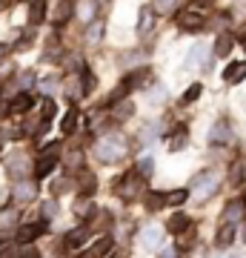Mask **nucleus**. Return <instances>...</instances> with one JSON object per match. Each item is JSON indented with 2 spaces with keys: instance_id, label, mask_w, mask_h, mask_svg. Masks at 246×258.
Masks as SVG:
<instances>
[{
  "instance_id": "f257e3e1",
  "label": "nucleus",
  "mask_w": 246,
  "mask_h": 258,
  "mask_svg": "<svg viewBox=\"0 0 246 258\" xmlns=\"http://www.w3.org/2000/svg\"><path fill=\"white\" fill-rule=\"evenodd\" d=\"M126 155V147H123V141L120 138H103L98 147H95V158L101 161V164H115V161H120V158Z\"/></svg>"
},
{
  "instance_id": "f03ea898",
  "label": "nucleus",
  "mask_w": 246,
  "mask_h": 258,
  "mask_svg": "<svg viewBox=\"0 0 246 258\" xmlns=\"http://www.w3.org/2000/svg\"><path fill=\"white\" fill-rule=\"evenodd\" d=\"M212 192H215V175L212 172H201V175L192 181V195H195L198 204H203Z\"/></svg>"
},
{
  "instance_id": "7ed1b4c3",
  "label": "nucleus",
  "mask_w": 246,
  "mask_h": 258,
  "mask_svg": "<svg viewBox=\"0 0 246 258\" xmlns=\"http://www.w3.org/2000/svg\"><path fill=\"white\" fill-rule=\"evenodd\" d=\"M43 232H46V224H26V227H20V232H18V244L26 247V244H32V241H35L37 235H43Z\"/></svg>"
},
{
  "instance_id": "20e7f679",
  "label": "nucleus",
  "mask_w": 246,
  "mask_h": 258,
  "mask_svg": "<svg viewBox=\"0 0 246 258\" xmlns=\"http://www.w3.org/2000/svg\"><path fill=\"white\" fill-rule=\"evenodd\" d=\"M160 238H163V232L157 230V227H146V230L140 232V247L143 249H157Z\"/></svg>"
},
{
  "instance_id": "39448f33",
  "label": "nucleus",
  "mask_w": 246,
  "mask_h": 258,
  "mask_svg": "<svg viewBox=\"0 0 246 258\" xmlns=\"http://www.w3.org/2000/svg\"><path fill=\"white\" fill-rule=\"evenodd\" d=\"M243 78H246V60H240V63H229L226 69H223V81L226 83L243 81Z\"/></svg>"
},
{
  "instance_id": "423d86ee",
  "label": "nucleus",
  "mask_w": 246,
  "mask_h": 258,
  "mask_svg": "<svg viewBox=\"0 0 246 258\" xmlns=\"http://www.w3.org/2000/svg\"><path fill=\"white\" fill-rule=\"evenodd\" d=\"M209 141H212V144H226V141H232V129L220 120V123H215V126H212Z\"/></svg>"
},
{
  "instance_id": "0eeeda50",
  "label": "nucleus",
  "mask_w": 246,
  "mask_h": 258,
  "mask_svg": "<svg viewBox=\"0 0 246 258\" xmlns=\"http://www.w3.org/2000/svg\"><path fill=\"white\" fill-rule=\"evenodd\" d=\"M95 184H98V181H95L92 172H80V175H77V192H80L83 198H89V195L95 192Z\"/></svg>"
},
{
  "instance_id": "6e6552de",
  "label": "nucleus",
  "mask_w": 246,
  "mask_h": 258,
  "mask_svg": "<svg viewBox=\"0 0 246 258\" xmlns=\"http://www.w3.org/2000/svg\"><path fill=\"white\" fill-rule=\"evenodd\" d=\"M166 230L175 232V235H178V232H186L189 230V218H186L183 212H175L172 218H169V224H166Z\"/></svg>"
},
{
  "instance_id": "1a4fd4ad",
  "label": "nucleus",
  "mask_w": 246,
  "mask_h": 258,
  "mask_svg": "<svg viewBox=\"0 0 246 258\" xmlns=\"http://www.w3.org/2000/svg\"><path fill=\"white\" fill-rule=\"evenodd\" d=\"M43 20H46V3L43 0H37V3L29 6V23L37 26V23H43Z\"/></svg>"
},
{
  "instance_id": "9d476101",
  "label": "nucleus",
  "mask_w": 246,
  "mask_h": 258,
  "mask_svg": "<svg viewBox=\"0 0 246 258\" xmlns=\"http://www.w3.org/2000/svg\"><path fill=\"white\" fill-rule=\"evenodd\" d=\"M232 241H235V227H232V224H223L220 232H218V238H215V244H218L220 249H226Z\"/></svg>"
},
{
  "instance_id": "9b49d317",
  "label": "nucleus",
  "mask_w": 246,
  "mask_h": 258,
  "mask_svg": "<svg viewBox=\"0 0 246 258\" xmlns=\"http://www.w3.org/2000/svg\"><path fill=\"white\" fill-rule=\"evenodd\" d=\"M112 247H115V244H112V238H109V235H103V238L95 241V247H92L89 252L95 258H103V255H109V252H112Z\"/></svg>"
},
{
  "instance_id": "f8f14e48",
  "label": "nucleus",
  "mask_w": 246,
  "mask_h": 258,
  "mask_svg": "<svg viewBox=\"0 0 246 258\" xmlns=\"http://www.w3.org/2000/svg\"><path fill=\"white\" fill-rule=\"evenodd\" d=\"M232 46H235V37L220 35L218 40H215V55H218V57H226L229 52H232Z\"/></svg>"
},
{
  "instance_id": "ddd939ff",
  "label": "nucleus",
  "mask_w": 246,
  "mask_h": 258,
  "mask_svg": "<svg viewBox=\"0 0 246 258\" xmlns=\"http://www.w3.org/2000/svg\"><path fill=\"white\" fill-rule=\"evenodd\" d=\"M57 166V158H49V155H43L40 161H37V166H35V175L37 178H46L52 169Z\"/></svg>"
},
{
  "instance_id": "4468645a",
  "label": "nucleus",
  "mask_w": 246,
  "mask_h": 258,
  "mask_svg": "<svg viewBox=\"0 0 246 258\" xmlns=\"http://www.w3.org/2000/svg\"><path fill=\"white\" fill-rule=\"evenodd\" d=\"M203 55H206V46H203V43H195L189 57H186V69H189V66H203Z\"/></svg>"
},
{
  "instance_id": "2eb2a0df",
  "label": "nucleus",
  "mask_w": 246,
  "mask_h": 258,
  "mask_svg": "<svg viewBox=\"0 0 246 258\" xmlns=\"http://www.w3.org/2000/svg\"><path fill=\"white\" fill-rule=\"evenodd\" d=\"M15 198H18V201H32V198H35V186L29 184V181L15 184Z\"/></svg>"
},
{
  "instance_id": "dca6fc26",
  "label": "nucleus",
  "mask_w": 246,
  "mask_h": 258,
  "mask_svg": "<svg viewBox=\"0 0 246 258\" xmlns=\"http://www.w3.org/2000/svg\"><path fill=\"white\" fill-rule=\"evenodd\" d=\"M32 106H35V98H32L29 92H20L18 98L12 101V109L15 112H26V109H32Z\"/></svg>"
},
{
  "instance_id": "f3484780",
  "label": "nucleus",
  "mask_w": 246,
  "mask_h": 258,
  "mask_svg": "<svg viewBox=\"0 0 246 258\" xmlns=\"http://www.w3.org/2000/svg\"><path fill=\"white\" fill-rule=\"evenodd\" d=\"M69 18H72V0H60V3H57V12H55V23L60 26V23H66Z\"/></svg>"
},
{
  "instance_id": "a211bd4d",
  "label": "nucleus",
  "mask_w": 246,
  "mask_h": 258,
  "mask_svg": "<svg viewBox=\"0 0 246 258\" xmlns=\"http://www.w3.org/2000/svg\"><path fill=\"white\" fill-rule=\"evenodd\" d=\"M201 26H203V15L186 12V15L181 18V29H186V32H189V29H201Z\"/></svg>"
},
{
  "instance_id": "6ab92c4d",
  "label": "nucleus",
  "mask_w": 246,
  "mask_h": 258,
  "mask_svg": "<svg viewBox=\"0 0 246 258\" xmlns=\"http://www.w3.org/2000/svg\"><path fill=\"white\" fill-rule=\"evenodd\" d=\"M172 132V141H169V149H181L183 144H186V126H175V129H169Z\"/></svg>"
},
{
  "instance_id": "aec40b11",
  "label": "nucleus",
  "mask_w": 246,
  "mask_h": 258,
  "mask_svg": "<svg viewBox=\"0 0 246 258\" xmlns=\"http://www.w3.org/2000/svg\"><path fill=\"white\" fill-rule=\"evenodd\" d=\"M83 241H86V230H74V232H69V235H66V247L77 249V247H83Z\"/></svg>"
},
{
  "instance_id": "412c9836",
  "label": "nucleus",
  "mask_w": 246,
  "mask_h": 258,
  "mask_svg": "<svg viewBox=\"0 0 246 258\" xmlns=\"http://www.w3.org/2000/svg\"><path fill=\"white\" fill-rule=\"evenodd\" d=\"M77 115H80V112H77V106H72V109H69V115L63 118V123H60V129H63L66 135H72V132H74V123H77Z\"/></svg>"
},
{
  "instance_id": "4be33fe9",
  "label": "nucleus",
  "mask_w": 246,
  "mask_h": 258,
  "mask_svg": "<svg viewBox=\"0 0 246 258\" xmlns=\"http://www.w3.org/2000/svg\"><path fill=\"white\" fill-rule=\"evenodd\" d=\"M163 198H166V204H172V207H181V204L189 198V192H186V189H175V192L163 195Z\"/></svg>"
},
{
  "instance_id": "5701e85b",
  "label": "nucleus",
  "mask_w": 246,
  "mask_h": 258,
  "mask_svg": "<svg viewBox=\"0 0 246 258\" xmlns=\"http://www.w3.org/2000/svg\"><path fill=\"white\" fill-rule=\"evenodd\" d=\"M95 9H98V0H86L80 6V18L86 20V23H92V18H95Z\"/></svg>"
},
{
  "instance_id": "b1692460",
  "label": "nucleus",
  "mask_w": 246,
  "mask_h": 258,
  "mask_svg": "<svg viewBox=\"0 0 246 258\" xmlns=\"http://www.w3.org/2000/svg\"><path fill=\"white\" fill-rule=\"evenodd\" d=\"M152 6H155V12H157V15H169V12H175V6H178V0H155Z\"/></svg>"
},
{
  "instance_id": "393cba45",
  "label": "nucleus",
  "mask_w": 246,
  "mask_h": 258,
  "mask_svg": "<svg viewBox=\"0 0 246 258\" xmlns=\"http://www.w3.org/2000/svg\"><path fill=\"white\" fill-rule=\"evenodd\" d=\"M201 92H203V86H201V83H192L189 89L183 92V103H192V101H198V98H201Z\"/></svg>"
},
{
  "instance_id": "a878e982",
  "label": "nucleus",
  "mask_w": 246,
  "mask_h": 258,
  "mask_svg": "<svg viewBox=\"0 0 246 258\" xmlns=\"http://www.w3.org/2000/svg\"><path fill=\"white\" fill-rule=\"evenodd\" d=\"M152 169H155L152 158H143V161L137 164V172H135V175H140V178H152Z\"/></svg>"
},
{
  "instance_id": "bb28decb",
  "label": "nucleus",
  "mask_w": 246,
  "mask_h": 258,
  "mask_svg": "<svg viewBox=\"0 0 246 258\" xmlns=\"http://www.w3.org/2000/svg\"><path fill=\"white\" fill-rule=\"evenodd\" d=\"M163 204H166V198L160 192H149L146 195V207H149V210H160Z\"/></svg>"
},
{
  "instance_id": "cd10ccee",
  "label": "nucleus",
  "mask_w": 246,
  "mask_h": 258,
  "mask_svg": "<svg viewBox=\"0 0 246 258\" xmlns=\"http://www.w3.org/2000/svg\"><path fill=\"white\" fill-rule=\"evenodd\" d=\"M163 98H166V86H163V83H157L155 89H152V95H149V101H152V103H160Z\"/></svg>"
},
{
  "instance_id": "c85d7f7f",
  "label": "nucleus",
  "mask_w": 246,
  "mask_h": 258,
  "mask_svg": "<svg viewBox=\"0 0 246 258\" xmlns=\"http://www.w3.org/2000/svg\"><path fill=\"white\" fill-rule=\"evenodd\" d=\"M143 18H140V23H137V32H149V26H152V12H140Z\"/></svg>"
},
{
  "instance_id": "c756f323",
  "label": "nucleus",
  "mask_w": 246,
  "mask_h": 258,
  "mask_svg": "<svg viewBox=\"0 0 246 258\" xmlns=\"http://www.w3.org/2000/svg\"><path fill=\"white\" fill-rule=\"evenodd\" d=\"M101 35H103V23H92V29H89V40L95 43V40H98Z\"/></svg>"
},
{
  "instance_id": "7c9ffc66",
  "label": "nucleus",
  "mask_w": 246,
  "mask_h": 258,
  "mask_svg": "<svg viewBox=\"0 0 246 258\" xmlns=\"http://www.w3.org/2000/svg\"><path fill=\"white\" fill-rule=\"evenodd\" d=\"M52 115H55V103L43 101V123H46V120H52Z\"/></svg>"
},
{
  "instance_id": "2f4dec72",
  "label": "nucleus",
  "mask_w": 246,
  "mask_h": 258,
  "mask_svg": "<svg viewBox=\"0 0 246 258\" xmlns=\"http://www.w3.org/2000/svg\"><path fill=\"white\" fill-rule=\"evenodd\" d=\"M132 112H135V106H132V103H120V109H118V118H129V115H132Z\"/></svg>"
},
{
  "instance_id": "473e14b6",
  "label": "nucleus",
  "mask_w": 246,
  "mask_h": 258,
  "mask_svg": "<svg viewBox=\"0 0 246 258\" xmlns=\"http://www.w3.org/2000/svg\"><path fill=\"white\" fill-rule=\"evenodd\" d=\"M155 135H157V123H149V126H146V132H143V141L149 144V141L155 138Z\"/></svg>"
},
{
  "instance_id": "72a5a7b5",
  "label": "nucleus",
  "mask_w": 246,
  "mask_h": 258,
  "mask_svg": "<svg viewBox=\"0 0 246 258\" xmlns=\"http://www.w3.org/2000/svg\"><path fill=\"white\" fill-rule=\"evenodd\" d=\"M92 86H95V78L89 72H83V92H92Z\"/></svg>"
},
{
  "instance_id": "f704fd0d",
  "label": "nucleus",
  "mask_w": 246,
  "mask_h": 258,
  "mask_svg": "<svg viewBox=\"0 0 246 258\" xmlns=\"http://www.w3.org/2000/svg\"><path fill=\"white\" fill-rule=\"evenodd\" d=\"M192 6L195 9H206V6H212V0H192Z\"/></svg>"
},
{
  "instance_id": "c9c22d12",
  "label": "nucleus",
  "mask_w": 246,
  "mask_h": 258,
  "mask_svg": "<svg viewBox=\"0 0 246 258\" xmlns=\"http://www.w3.org/2000/svg\"><path fill=\"white\" fill-rule=\"evenodd\" d=\"M160 258H175V249L169 247V249H160Z\"/></svg>"
},
{
  "instance_id": "e433bc0d",
  "label": "nucleus",
  "mask_w": 246,
  "mask_h": 258,
  "mask_svg": "<svg viewBox=\"0 0 246 258\" xmlns=\"http://www.w3.org/2000/svg\"><path fill=\"white\" fill-rule=\"evenodd\" d=\"M29 3H37V0H29Z\"/></svg>"
},
{
  "instance_id": "4c0bfd02",
  "label": "nucleus",
  "mask_w": 246,
  "mask_h": 258,
  "mask_svg": "<svg viewBox=\"0 0 246 258\" xmlns=\"http://www.w3.org/2000/svg\"><path fill=\"white\" fill-rule=\"evenodd\" d=\"M243 204H246V195H243Z\"/></svg>"
},
{
  "instance_id": "58836bf2",
  "label": "nucleus",
  "mask_w": 246,
  "mask_h": 258,
  "mask_svg": "<svg viewBox=\"0 0 246 258\" xmlns=\"http://www.w3.org/2000/svg\"><path fill=\"white\" fill-rule=\"evenodd\" d=\"M243 46H246V40H243Z\"/></svg>"
}]
</instances>
